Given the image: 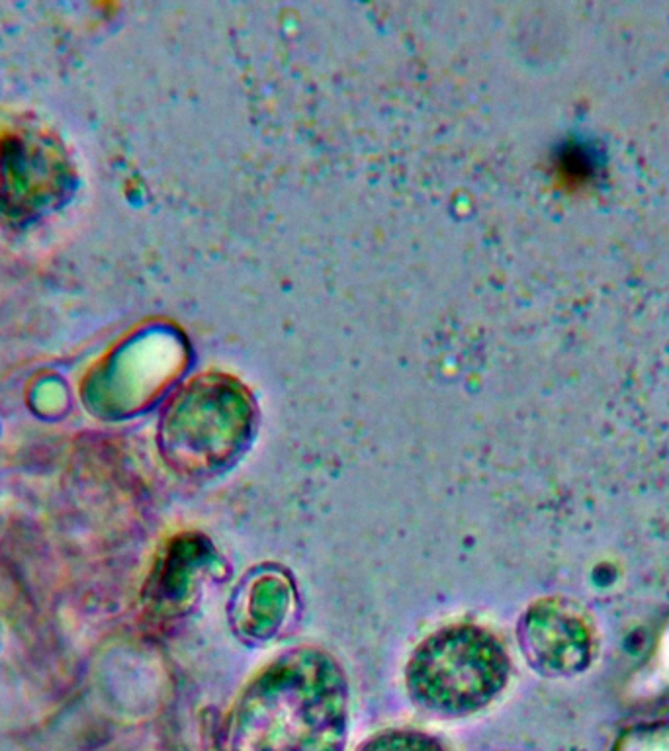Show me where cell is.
<instances>
[{"label": "cell", "mask_w": 669, "mask_h": 751, "mask_svg": "<svg viewBox=\"0 0 669 751\" xmlns=\"http://www.w3.org/2000/svg\"><path fill=\"white\" fill-rule=\"evenodd\" d=\"M347 712L337 687L274 681L256 687L233 720L230 751H345Z\"/></svg>", "instance_id": "obj_1"}, {"label": "cell", "mask_w": 669, "mask_h": 751, "mask_svg": "<svg viewBox=\"0 0 669 751\" xmlns=\"http://www.w3.org/2000/svg\"><path fill=\"white\" fill-rule=\"evenodd\" d=\"M595 642L594 622L568 601L545 605L529 622L530 652L548 673L571 676L589 668Z\"/></svg>", "instance_id": "obj_2"}, {"label": "cell", "mask_w": 669, "mask_h": 751, "mask_svg": "<svg viewBox=\"0 0 669 751\" xmlns=\"http://www.w3.org/2000/svg\"><path fill=\"white\" fill-rule=\"evenodd\" d=\"M361 751H443V748L427 735L396 732V734H384L372 740Z\"/></svg>", "instance_id": "obj_3"}]
</instances>
